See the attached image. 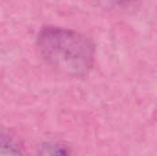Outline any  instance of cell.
I'll return each mask as SVG.
<instances>
[{"instance_id": "cell-1", "label": "cell", "mask_w": 157, "mask_h": 156, "mask_svg": "<svg viewBox=\"0 0 157 156\" xmlns=\"http://www.w3.org/2000/svg\"><path fill=\"white\" fill-rule=\"evenodd\" d=\"M37 44L45 61L62 72L83 75L92 66L94 46L76 31L47 27L39 33Z\"/></svg>"}, {"instance_id": "cell-2", "label": "cell", "mask_w": 157, "mask_h": 156, "mask_svg": "<svg viewBox=\"0 0 157 156\" xmlns=\"http://www.w3.org/2000/svg\"><path fill=\"white\" fill-rule=\"evenodd\" d=\"M0 156H22V154L11 141L0 136Z\"/></svg>"}, {"instance_id": "cell-3", "label": "cell", "mask_w": 157, "mask_h": 156, "mask_svg": "<svg viewBox=\"0 0 157 156\" xmlns=\"http://www.w3.org/2000/svg\"><path fill=\"white\" fill-rule=\"evenodd\" d=\"M39 156H69L65 150L57 145H45L40 152Z\"/></svg>"}]
</instances>
